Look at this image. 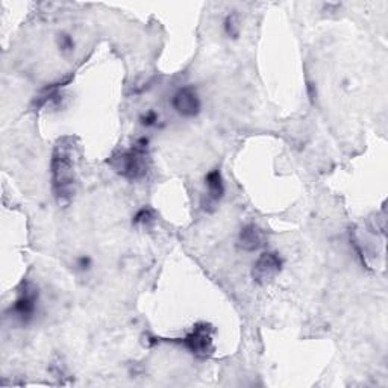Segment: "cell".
Returning <instances> with one entry per match:
<instances>
[{
  "label": "cell",
  "instance_id": "obj_4",
  "mask_svg": "<svg viewBox=\"0 0 388 388\" xmlns=\"http://www.w3.org/2000/svg\"><path fill=\"white\" fill-rule=\"evenodd\" d=\"M181 345H184L190 352L197 356L210 355L214 351L211 326L207 323H197L187 337L181 338Z\"/></svg>",
  "mask_w": 388,
  "mask_h": 388
},
{
  "label": "cell",
  "instance_id": "obj_7",
  "mask_svg": "<svg viewBox=\"0 0 388 388\" xmlns=\"http://www.w3.org/2000/svg\"><path fill=\"white\" fill-rule=\"evenodd\" d=\"M240 247L246 252H255L265 245V234L260 226L255 223H249L243 227L240 232Z\"/></svg>",
  "mask_w": 388,
  "mask_h": 388
},
{
  "label": "cell",
  "instance_id": "obj_11",
  "mask_svg": "<svg viewBox=\"0 0 388 388\" xmlns=\"http://www.w3.org/2000/svg\"><path fill=\"white\" fill-rule=\"evenodd\" d=\"M58 45H59V50L64 52V53H70L74 49V41L70 35L67 34H61L58 37Z\"/></svg>",
  "mask_w": 388,
  "mask_h": 388
},
{
  "label": "cell",
  "instance_id": "obj_10",
  "mask_svg": "<svg viewBox=\"0 0 388 388\" xmlns=\"http://www.w3.org/2000/svg\"><path fill=\"white\" fill-rule=\"evenodd\" d=\"M155 222V214L154 211L149 208H143L139 212H136L134 217V223L135 225H143V226H149Z\"/></svg>",
  "mask_w": 388,
  "mask_h": 388
},
{
  "label": "cell",
  "instance_id": "obj_2",
  "mask_svg": "<svg viewBox=\"0 0 388 388\" xmlns=\"http://www.w3.org/2000/svg\"><path fill=\"white\" fill-rule=\"evenodd\" d=\"M149 141L140 139L129 150L119 152L110 159V164L120 176L129 181H136L146 176L149 169Z\"/></svg>",
  "mask_w": 388,
  "mask_h": 388
},
{
  "label": "cell",
  "instance_id": "obj_13",
  "mask_svg": "<svg viewBox=\"0 0 388 388\" xmlns=\"http://www.w3.org/2000/svg\"><path fill=\"white\" fill-rule=\"evenodd\" d=\"M76 267H78L81 272H87L91 267V260L88 256H81L76 260Z\"/></svg>",
  "mask_w": 388,
  "mask_h": 388
},
{
  "label": "cell",
  "instance_id": "obj_3",
  "mask_svg": "<svg viewBox=\"0 0 388 388\" xmlns=\"http://www.w3.org/2000/svg\"><path fill=\"white\" fill-rule=\"evenodd\" d=\"M38 307V288L32 283L23 284L21 290L15 299L14 305L11 307L12 317L23 325L32 320Z\"/></svg>",
  "mask_w": 388,
  "mask_h": 388
},
{
  "label": "cell",
  "instance_id": "obj_6",
  "mask_svg": "<svg viewBox=\"0 0 388 388\" xmlns=\"http://www.w3.org/2000/svg\"><path fill=\"white\" fill-rule=\"evenodd\" d=\"M172 106L182 117H194L201 111V99L192 87H184L173 94Z\"/></svg>",
  "mask_w": 388,
  "mask_h": 388
},
{
  "label": "cell",
  "instance_id": "obj_9",
  "mask_svg": "<svg viewBox=\"0 0 388 388\" xmlns=\"http://www.w3.org/2000/svg\"><path fill=\"white\" fill-rule=\"evenodd\" d=\"M225 32L229 38H238L240 37V30H241V25H240V17L238 14H229L227 17L225 19Z\"/></svg>",
  "mask_w": 388,
  "mask_h": 388
},
{
  "label": "cell",
  "instance_id": "obj_5",
  "mask_svg": "<svg viewBox=\"0 0 388 388\" xmlns=\"http://www.w3.org/2000/svg\"><path fill=\"white\" fill-rule=\"evenodd\" d=\"M280 267H283V261H280L278 254L265 252L260 255V258H258L256 263L254 264V270H252L254 280L260 285L270 284L272 280L278 276Z\"/></svg>",
  "mask_w": 388,
  "mask_h": 388
},
{
  "label": "cell",
  "instance_id": "obj_1",
  "mask_svg": "<svg viewBox=\"0 0 388 388\" xmlns=\"http://www.w3.org/2000/svg\"><path fill=\"white\" fill-rule=\"evenodd\" d=\"M52 184L57 199L68 202L74 194L76 170H74V143L72 139L59 140L52 155Z\"/></svg>",
  "mask_w": 388,
  "mask_h": 388
},
{
  "label": "cell",
  "instance_id": "obj_12",
  "mask_svg": "<svg viewBox=\"0 0 388 388\" xmlns=\"http://www.w3.org/2000/svg\"><path fill=\"white\" fill-rule=\"evenodd\" d=\"M141 125L143 126H154L156 125V121H158V114L155 111H147V112H144L143 116H141Z\"/></svg>",
  "mask_w": 388,
  "mask_h": 388
},
{
  "label": "cell",
  "instance_id": "obj_8",
  "mask_svg": "<svg viewBox=\"0 0 388 388\" xmlns=\"http://www.w3.org/2000/svg\"><path fill=\"white\" fill-rule=\"evenodd\" d=\"M205 184H207L208 197L212 202H218L225 194V185L222 179V173L220 170H212L205 178Z\"/></svg>",
  "mask_w": 388,
  "mask_h": 388
}]
</instances>
